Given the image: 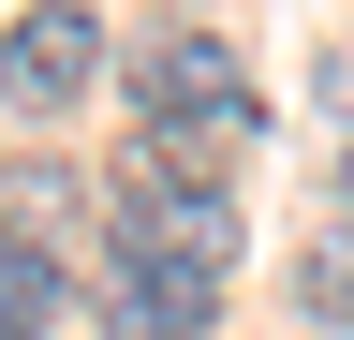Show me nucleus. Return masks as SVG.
Segmentation results:
<instances>
[{"label": "nucleus", "instance_id": "2", "mask_svg": "<svg viewBox=\"0 0 354 340\" xmlns=\"http://www.w3.org/2000/svg\"><path fill=\"white\" fill-rule=\"evenodd\" d=\"M88 74H104V15H74V0H44V15L0 30V104L15 118H59Z\"/></svg>", "mask_w": 354, "mask_h": 340}, {"label": "nucleus", "instance_id": "1", "mask_svg": "<svg viewBox=\"0 0 354 340\" xmlns=\"http://www.w3.org/2000/svg\"><path fill=\"white\" fill-rule=\"evenodd\" d=\"M133 118H148V178L162 193H207V163L251 134V74H236V45L221 30H162L148 60H133Z\"/></svg>", "mask_w": 354, "mask_h": 340}, {"label": "nucleus", "instance_id": "6", "mask_svg": "<svg viewBox=\"0 0 354 340\" xmlns=\"http://www.w3.org/2000/svg\"><path fill=\"white\" fill-rule=\"evenodd\" d=\"M295 311L325 325V340H354V222H339V237H325V251L295 267Z\"/></svg>", "mask_w": 354, "mask_h": 340}, {"label": "nucleus", "instance_id": "5", "mask_svg": "<svg viewBox=\"0 0 354 340\" xmlns=\"http://www.w3.org/2000/svg\"><path fill=\"white\" fill-rule=\"evenodd\" d=\"M59 311H74L59 251H44V237H0V340H59Z\"/></svg>", "mask_w": 354, "mask_h": 340}, {"label": "nucleus", "instance_id": "8", "mask_svg": "<svg viewBox=\"0 0 354 340\" xmlns=\"http://www.w3.org/2000/svg\"><path fill=\"white\" fill-rule=\"evenodd\" d=\"M339 207H354V148H339Z\"/></svg>", "mask_w": 354, "mask_h": 340}, {"label": "nucleus", "instance_id": "3", "mask_svg": "<svg viewBox=\"0 0 354 340\" xmlns=\"http://www.w3.org/2000/svg\"><path fill=\"white\" fill-rule=\"evenodd\" d=\"M104 311H118V340H192L207 311H221V281H192V267H162V251H104Z\"/></svg>", "mask_w": 354, "mask_h": 340}, {"label": "nucleus", "instance_id": "4", "mask_svg": "<svg viewBox=\"0 0 354 340\" xmlns=\"http://www.w3.org/2000/svg\"><path fill=\"white\" fill-rule=\"evenodd\" d=\"M133 251H162V267L221 281V267H236V207H221V193H162V178H148V207H133Z\"/></svg>", "mask_w": 354, "mask_h": 340}, {"label": "nucleus", "instance_id": "7", "mask_svg": "<svg viewBox=\"0 0 354 340\" xmlns=\"http://www.w3.org/2000/svg\"><path fill=\"white\" fill-rule=\"evenodd\" d=\"M0 207H15V237H30V222H74V178H44V163H15V193H0Z\"/></svg>", "mask_w": 354, "mask_h": 340}]
</instances>
